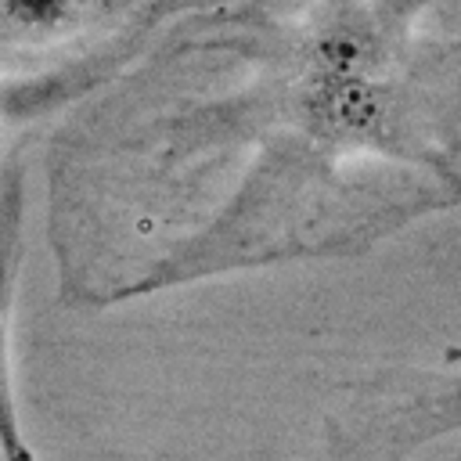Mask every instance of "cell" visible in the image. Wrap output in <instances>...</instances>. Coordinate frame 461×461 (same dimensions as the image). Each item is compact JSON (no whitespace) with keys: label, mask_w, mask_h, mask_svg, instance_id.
<instances>
[{"label":"cell","mask_w":461,"mask_h":461,"mask_svg":"<svg viewBox=\"0 0 461 461\" xmlns=\"http://www.w3.org/2000/svg\"><path fill=\"white\" fill-rule=\"evenodd\" d=\"M450 360H461V349H457V353H450Z\"/></svg>","instance_id":"3"},{"label":"cell","mask_w":461,"mask_h":461,"mask_svg":"<svg viewBox=\"0 0 461 461\" xmlns=\"http://www.w3.org/2000/svg\"><path fill=\"white\" fill-rule=\"evenodd\" d=\"M0 457L4 461H36L14 400V378H11V353H7V331L0 321Z\"/></svg>","instance_id":"2"},{"label":"cell","mask_w":461,"mask_h":461,"mask_svg":"<svg viewBox=\"0 0 461 461\" xmlns=\"http://www.w3.org/2000/svg\"><path fill=\"white\" fill-rule=\"evenodd\" d=\"M86 11V0H0V25L14 36H54L72 29Z\"/></svg>","instance_id":"1"}]
</instances>
